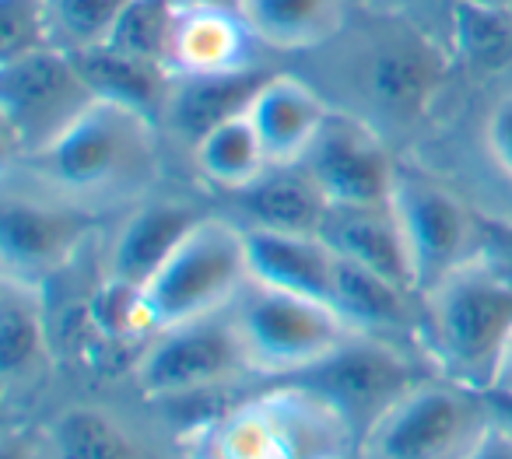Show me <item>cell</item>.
Instances as JSON below:
<instances>
[{
  "instance_id": "cell-1",
  "label": "cell",
  "mask_w": 512,
  "mask_h": 459,
  "mask_svg": "<svg viewBox=\"0 0 512 459\" xmlns=\"http://www.w3.org/2000/svg\"><path fill=\"white\" fill-rule=\"evenodd\" d=\"M158 123L116 102L95 99L50 148L22 158L32 186L78 207H109L130 200L158 176Z\"/></svg>"
},
{
  "instance_id": "cell-2",
  "label": "cell",
  "mask_w": 512,
  "mask_h": 459,
  "mask_svg": "<svg viewBox=\"0 0 512 459\" xmlns=\"http://www.w3.org/2000/svg\"><path fill=\"white\" fill-rule=\"evenodd\" d=\"M355 431L323 396L299 382L228 403L183 438V459H344Z\"/></svg>"
},
{
  "instance_id": "cell-3",
  "label": "cell",
  "mask_w": 512,
  "mask_h": 459,
  "mask_svg": "<svg viewBox=\"0 0 512 459\" xmlns=\"http://www.w3.org/2000/svg\"><path fill=\"white\" fill-rule=\"evenodd\" d=\"M421 309L442 375L488 393L512 337V277L474 256L432 284Z\"/></svg>"
},
{
  "instance_id": "cell-4",
  "label": "cell",
  "mask_w": 512,
  "mask_h": 459,
  "mask_svg": "<svg viewBox=\"0 0 512 459\" xmlns=\"http://www.w3.org/2000/svg\"><path fill=\"white\" fill-rule=\"evenodd\" d=\"M228 316L249 372L278 379H292L320 365L355 333L330 302L271 288L253 277L228 305Z\"/></svg>"
},
{
  "instance_id": "cell-5",
  "label": "cell",
  "mask_w": 512,
  "mask_h": 459,
  "mask_svg": "<svg viewBox=\"0 0 512 459\" xmlns=\"http://www.w3.org/2000/svg\"><path fill=\"white\" fill-rule=\"evenodd\" d=\"M249 284L246 232L225 218H200L165 267L141 288L151 330L225 312Z\"/></svg>"
},
{
  "instance_id": "cell-6",
  "label": "cell",
  "mask_w": 512,
  "mask_h": 459,
  "mask_svg": "<svg viewBox=\"0 0 512 459\" xmlns=\"http://www.w3.org/2000/svg\"><path fill=\"white\" fill-rule=\"evenodd\" d=\"M491 421L488 396L453 379H425L358 442L362 459H463Z\"/></svg>"
},
{
  "instance_id": "cell-7",
  "label": "cell",
  "mask_w": 512,
  "mask_h": 459,
  "mask_svg": "<svg viewBox=\"0 0 512 459\" xmlns=\"http://www.w3.org/2000/svg\"><path fill=\"white\" fill-rule=\"evenodd\" d=\"M92 106L95 95L71 50L46 46L25 57L0 60V120L11 162L50 148Z\"/></svg>"
},
{
  "instance_id": "cell-8",
  "label": "cell",
  "mask_w": 512,
  "mask_h": 459,
  "mask_svg": "<svg viewBox=\"0 0 512 459\" xmlns=\"http://www.w3.org/2000/svg\"><path fill=\"white\" fill-rule=\"evenodd\" d=\"M425 379H432V375L397 340L351 333L320 365L306 368L302 375H292L288 382H299V386L313 389L316 396H323L348 421V428L355 431L358 442H362L365 431L400 396H407Z\"/></svg>"
},
{
  "instance_id": "cell-9",
  "label": "cell",
  "mask_w": 512,
  "mask_h": 459,
  "mask_svg": "<svg viewBox=\"0 0 512 459\" xmlns=\"http://www.w3.org/2000/svg\"><path fill=\"white\" fill-rule=\"evenodd\" d=\"M246 354L235 337L232 316H214L158 330L137 361V386L155 400H190L218 393L221 386L246 375Z\"/></svg>"
},
{
  "instance_id": "cell-10",
  "label": "cell",
  "mask_w": 512,
  "mask_h": 459,
  "mask_svg": "<svg viewBox=\"0 0 512 459\" xmlns=\"http://www.w3.org/2000/svg\"><path fill=\"white\" fill-rule=\"evenodd\" d=\"M299 165L313 176V183L334 207L390 204L400 176L376 130L358 116L334 113V109L306 148V155L299 158Z\"/></svg>"
},
{
  "instance_id": "cell-11",
  "label": "cell",
  "mask_w": 512,
  "mask_h": 459,
  "mask_svg": "<svg viewBox=\"0 0 512 459\" xmlns=\"http://www.w3.org/2000/svg\"><path fill=\"white\" fill-rule=\"evenodd\" d=\"M92 232V211L39 190H8L0 214V267L4 277L43 284L67 267Z\"/></svg>"
},
{
  "instance_id": "cell-12",
  "label": "cell",
  "mask_w": 512,
  "mask_h": 459,
  "mask_svg": "<svg viewBox=\"0 0 512 459\" xmlns=\"http://www.w3.org/2000/svg\"><path fill=\"white\" fill-rule=\"evenodd\" d=\"M390 207L400 221V232L407 239L418 274V288L425 295L432 284L446 274L474 260V218L470 211L432 179L407 176L400 172L393 186Z\"/></svg>"
},
{
  "instance_id": "cell-13",
  "label": "cell",
  "mask_w": 512,
  "mask_h": 459,
  "mask_svg": "<svg viewBox=\"0 0 512 459\" xmlns=\"http://www.w3.org/2000/svg\"><path fill=\"white\" fill-rule=\"evenodd\" d=\"M267 78L271 74L253 64L221 74H172L169 99H165L162 109V127H169L172 137L193 148L214 127L235 120V116H246L249 102Z\"/></svg>"
},
{
  "instance_id": "cell-14",
  "label": "cell",
  "mask_w": 512,
  "mask_h": 459,
  "mask_svg": "<svg viewBox=\"0 0 512 459\" xmlns=\"http://www.w3.org/2000/svg\"><path fill=\"white\" fill-rule=\"evenodd\" d=\"M323 239L330 242L337 256L358 263V267L372 270V274L386 277V281L400 284V288L421 295L418 274H414V260L407 239L400 232V221L390 204L383 207H334L323 221Z\"/></svg>"
},
{
  "instance_id": "cell-15",
  "label": "cell",
  "mask_w": 512,
  "mask_h": 459,
  "mask_svg": "<svg viewBox=\"0 0 512 459\" xmlns=\"http://www.w3.org/2000/svg\"><path fill=\"white\" fill-rule=\"evenodd\" d=\"M249 43H256L239 8L221 4H176L169 39L172 74H221L249 67Z\"/></svg>"
},
{
  "instance_id": "cell-16",
  "label": "cell",
  "mask_w": 512,
  "mask_h": 459,
  "mask_svg": "<svg viewBox=\"0 0 512 459\" xmlns=\"http://www.w3.org/2000/svg\"><path fill=\"white\" fill-rule=\"evenodd\" d=\"M249 253V277L295 295L334 298L337 253L323 235L271 232V228H242Z\"/></svg>"
},
{
  "instance_id": "cell-17",
  "label": "cell",
  "mask_w": 512,
  "mask_h": 459,
  "mask_svg": "<svg viewBox=\"0 0 512 459\" xmlns=\"http://www.w3.org/2000/svg\"><path fill=\"white\" fill-rule=\"evenodd\" d=\"M204 214L183 200H148L141 204L109 246V277L130 288H144L165 267L179 242L200 225Z\"/></svg>"
},
{
  "instance_id": "cell-18",
  "label": "cell",
  "mask_w": 512,
  "mask_h": 459,
  "mask_svg": "<svg viewBox=\"0 0 512 459\" xmlns=\"http://www.w3.org/2000/svg\"><path fill=\"white\" fill-rule=\"evenodd\" d=\"M246 116L264 141L271 165H288L306 155L313 137L327 123L330 106L306 81L292 78V74H271L253 95Z\"/></svg>"
},
{
  "instance_id": "cell-19",
  "label": "cell",
  "mask_w": 512,
  "mask_h": 459,
  "mask_svg": "<svg viewBox=\"0 0 512 459\" xmlns=\"http://www.w3.org/2000/svg\"><path fill=\"white\" fill-rule=\"evenodd\" d=\"M242 214L249 218L246 228H271V232H302L320 235L330 214V200L313 183L299 162L271 165L260 179L235 193Z\"/></svg>"
},
{
  "instance_id": "cell-20",
  "label": "cell",
  "mask_w": 512,
  "mask_h": 459,
  "mask_svg": "<svg viewBox=\"0 0 512 459\" xmlns=\"http://www.w3.org/2000/svg\"><path fill=\"white\" fill-rule=\"evenodd\" d=\"M418 302L421 295H414V291L337 256V281L330 305L341 312L344 323L355 333L393 340L397 333L418 330V316L425 312L418 309Z\"/></svg>"
},
{
  "instance_id": "cell-21",
  "label": "cell",
  "mask_w": 512,
  "mask_h": 459,
  "mask_svg": "<svg viewBox=\"0 0 512 459\" xmlns=\"http://www.w3.org/2000/svg\"><path fill=\"white\" fill-rule=\"evenodd\" d=\"M81 74H85L88 88L95 99L116 102L134 113H144L162 127V109L169 99L172 71L165 64H151V60L130 57L113 46H92V50H74Z\"/></svg>"
},
{
  "instance_id": "cell-22",
  "label": "cell",
  "mask_w": 512,
  "mask_h": 459,
  "mask_svg": "<svg viewBox=\"0 0 512 459\" xmlns=\"http://www.w3.org/2000/svg\"><path fill=\"white\" fill-rule=\"evenodd\" d=\"M46 354V316L39 284L0 277V372L8 386L29 382L43 372Z\"/></svg>"
},
{
  "instance_id": "cell-23",
  "label": "cell",
  "mask_w": 512,
  "mask_h": 459,
  "mask_svg": "<svg viewBox=\"0 0 512 459\" xmlns=\"http://www.w3.org/2000/svg\"><path fill=\"white\" fill-rule=\"evenodd\" d=\"M256 43L274 50H313L344 22V0H239Z\"/></svg>"
},
{
  "instance_id": "cell-24",
  "label": "cell",
  "mask_w": 512,
  "mask_h": 459,
  "mask_svg": "<svg viewBox=\"0 0 512 459\" xmlns=\"http://www.w3.org/2000/svg\"><path fill=\"white\" fill-rule=\"evenodd\" d=\"M193 162L207 183L232 193L246 190L253 179H260L271 169L267 148L249 123V116H235V120L214 127L204 141L193 144Z\"/></svg>"
},
{
  "instance_id": "cell-25",
  "label": "cell",
  "mask_w": 512,
  "mask_h": 459,
  "mask_svg": "<svg viewBox=\"0 0 512 459\" xmlns=\"http://www.w3.org/2000/svg\"><path fill=\"white\" fill-rule=\"evenodd\" d=\"M439 81V57L421 43H393L376 53L369 67V92L397 113H414L428 102Z\"/></svg>"
},
{
  "instance_id": "cell-26",
  "label": "cell",
  "mask_w": 512,
  "mask_h": 459,
  "mask_svg": "<svg viewBox=\"0 0 512 459\" xmlns=\"http://www.w3.org/2000/svg\"><path fill=\"white\" fill-rule=\"evenodd\" d=\"M50 459H137L134 438L113 414L99 407H71L46 438Z\"/></svg>"
},
{
  "instance_id": "cell-27",
  "label": "cell",
  "mask_w": 512,
  "mask_h": 459,
  "mask_svg": "<svg viewBox=\"0 0 512 459\" xmlns=\"http://www.w3.org/2000/svg\"><path fill=\"white\" fill-rule=\"evenodd\" d=\"M456 53L474 71H502L512 64V18L505 8H488L477 0H456L453 8Z\"/></svg>"
},
{
  "instance_id": "cell-28",
  "label": "cell",
  "mask_w": 512,
  "mask_h": 459,
  "mask_svg": "<svg viewBox=\"0 0 512 459\" xmlns=\"http://www.w3.org/2000/svg\"><path fill=\"white\" fill-rule=\"evenodd\" d=\"M172 18H176V0H130L102 46L169 67Z\"/></svg>"
},
{
  "instance_id": "cell-29",
  "label": "cell",
  "mask_w": 512,
  "mask_h": 459,
  "mask_svg": "<svg viewBox=\"0 0 512 459\" xmlns=\"http://www.w3.org/2000/svg\"><path fill=\"white\" fill-rule=\"evenodd\" d=\"M127 4L130 0H50L53 39L71 53L102 46Z\"/></svg>"
},
{
  "instance_id": "cell-30",
  "label": "cell",
  "mask_w": 512,
  "mask_h": 459,
  "mask_svg": "<svg viewBox=\"0 0 512 459\" xmlns=\"http://www.w3.org/2000/svg\"><path fill=\"white\" fill-rule=\"evenodd\" d=\"M57 46L50 0H0V60Z\"/></svg>"
},
{
  "instance_id": "cell-31",
  "label": "cell",
  "mask_w": 512,
  "mask_h": 459,
  "mask_svg": "<svg viewBox=\"0 0 512 459\" xmlns=\"http://www.w3.org/2000/svg\"><path fill=\"white\" fill-rule=\"evenodd\" d=\"M484 141H488V151L498 162V169L512 176V95L498 99V106L491 109Z\"/></svg>"
},
{
  "instance_id": "cell-32",
  "label": "cell",
  "mask_w": 512,
  "mask_h": 459,
  "mask_svg": "<svg viewBox=\"0 0 512 459\" xmlns=\"http://www.w3.org/2000/svg\"><path fill=\"white\" fill-rule=\"evenodd\" d=\"M463 459H512V428H505L502 421L491 417L488 428L481 431L470 452Z\"/></svg>"
},
{
  "instance_id": "cell-33",
  "label": "cell",
  "mask_w": 512,
  "mask_h": 459,
  "mask_svg": "<svg viewBox=\"0 0 512 459\" xmlns=\"http://www.w3.org/2000/svg\"><path fill=\"white\" fill-rule=\"evenodd\" d=\"M4 459H43V452H39V442L32 435H8V442H4Z\"/></svg>"
},
{
  "instance_id": "cell-34",
  "label": "cell",
  "mask_w": 512,
  "mask_h": 459,
  "mask_svg": "<svg viewBox=\"0 0 512 459\" xmlns=\"http://www.w3.org/2000/svg\"><path fill=\"white\" fill-rule=\"evenodd\" d=\"M488 407H491V417L502 421L505 428H512V393H498V389H488Z\"/></svg>"
},
{
  "instance_id": "cell-35",
  "label": "cell",
  "mask_w": 512,
  "mask_h": 459,
  "mask_svg": "<svg viewBox=\"0 0 512 459\" xmlns=\"http://www.w3.org/2000/svg\"><path fill=\"white\" fill-rule=\"evenodd\" d=\"M491 389H498V393H512V337H509V344H505V354H502V361H498V368H495Z\"/></svg>"
},
{
  "instance_id": "cell-36",
  "label": "cell",
  "mask_w": 512,
  "mask_h": 459,
  "mask_svg": "<svg viewBox=\"0 0 512 459\" xmlns=\"http://www.w3.org/2000/svg\"><path fill=\"white\" fill-rule=\"evenodd\" d=\"M176 4H221V8H239V0H176Z\"/></svg>"
},
{
  "instance_id": "cell-37",
  "label": "cell",
  "mask_w": 512,
  "mask_h": 459,
  "mask_svg": "<svg viewBox=\"0 0 512 459\" xmlns=\"http://www.w3.org/2000/svg\"><path fill=\"white\" fill-rule=\"evenodd\" d=\"M477 4H488V8H509L512 0H477Z\"/></svg>"
},
{
  "instance_id": "cell-38",
  "label": "cell",
  "mask_w": 512,
  "mask_h": 459,
  "mask_svg": "<svg viewBox=\"0 0 512 459\" xmlns=\"http://www.w3.org/2000/svg\"><path fill=\"white\" fill-rule=\"evenodd\" d=\"M344 459H362V456H358V449H355V452H351V456H344Z\"/></svg>"
},
{
  "instance_id": "cell-39",
  "label": "cell",
  "mask_w": 512,
  "mask_h": 459,
  "mask_svg": "<svg viewBox=\"0 0 512 459\" xmlns=\"http://www.w3.org/2000/svg\"><path fill=\"white\" fill-rule=\"evenodd\" d=\"M505 11H509V18H512V4H509V8H505Z\"/></svg>"
}]
</instances>
